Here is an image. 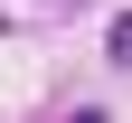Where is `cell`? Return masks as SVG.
<instances>
[{
	"mask_svg": "<svg viewBox=\"0 0 132 123\" xmlns=\"http://www.w3.org/2000/svg\"><path fill=\"white\" fill-rule=\"evenodd\" d=\"M113 66H132V10L113 19Z\"/></svg>",
	"mask_w": 132,
	"mask_h": 123,
	"instance_id": "6da1fadb",
	"label": "cell"
},
{
	"mask_svg": "<svg viewBox=\"0 0 132 123\" xmlns=\"http://www.w3.org/2000/svg\"><path fill=\"white\" fill-rule=\"evenodd\" d=\"M66 123H104V114H94V104H76V114H66Z\"/></svg>",
	"mask_w": 132,
	"mask_h": 123,
	"instance_id": "7a4b0ae2",
	"label": "cell"
}]
</instances>
